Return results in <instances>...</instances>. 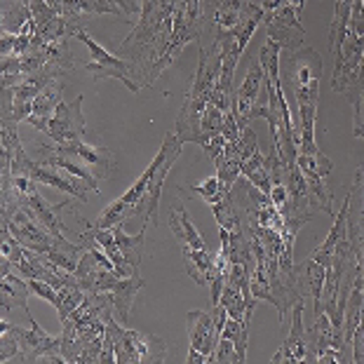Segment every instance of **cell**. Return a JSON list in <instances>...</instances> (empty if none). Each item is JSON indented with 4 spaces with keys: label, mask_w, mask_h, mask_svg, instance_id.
I'll return each mask as SVG.
<instances>
[{
    "label": "cell",
    "mask_w": 364,
    "mask_h": 364,
    "mask_svg": "<svg viewBox=\"0 0 364 364\" xmlns=\"http://www.w3.org/2000/svg\"><path fill=\"white\" fill-rule=\"evenodd\" d=\"M284 66L280 68L282 80H289L291 95L296 97L299 118H301V144L299 153L304 156H320L315 144V115H317V95H320L322 78V57L308 45L284 50Z\"/></svg>",
    "instance_id": "obj_1"
},
{
    "label": "cell",
    "mask_w": 364,
    "mask_h": 364,
    "mask_svg": "<svg viewBox=\"0 0 364 364\" xmlns=\"http://www.w3.org/2000/svg\"><path fill=\"white\" fill-rule=\"evenodd\" d=\"M106 322V336L113 338L115 343V362L122 364H136V362H165L167 360V346L165 341L141 331L127 329L125 324L115 317H108Z\"/></svg>",
    "instance_id": "obj_2"
},
{
    "label": "cell",
    "mask_w": 364,
    "mask_h": 364,
    "mask_svg": "<svg viewBox=\"0 0 364 364\" xmlns=\"http://www.w3.org/2000/svg\"><path fill=\"white\" fill-rule=\"evenodd\" d=\"M181 149H183V141L176 136V132H172V134L165 136V141H162L160 151H158L160 153V167L156 169V174H153L149 191L144 193V198L139 200V205L127 214L125 223L132 221V219H139L144 226H151V223L156 221L158 203H160V196H162V186H165V179H167L169 169L174 167L176 158L181 156Z\"/></svg>",
    "instance_id": "obj_3"
},
{
    "label": "cell",
    "mask_w": 364,
    "mask_h": 364,
    "mask_svg": "<svg viewBox=\"0 0 364 364\" xmlns=\"http://www.w3.org/2000/svg\"><path fill=\"white\" fill-rule=\"evenodd\" d=\"M75 38H78V41L90 52V61L82 68L87 73H92V78H95V80H99V78H115V80L125 82L127 87H129V92L139 95V90H141V82L136 80V71H134V66H132L129 61L120 59V57H113V54L108 52L106 48H102V45H99L85 28L75 31Z\"/></svg>",
    "instance_id": "obj_4"
},
{
    "label": "cell",
    "mask_w": 364,
    "mask_h": 364,
    "mask_svg": "<svg viewBox=\"0 0 364 364\" xmlns=\"http://www.w3.org/2000/svg\"><path fill=\"white\" fill-rule=\"evenodd\" d=\"M85 115H82V95H78L73 102H61L57 111L52 113L48 122V134L54 144H68V141H80L85 136Z\"/></svg>",
    "instance_id": "obj_5"
},
{
    "label": "cell",
    "mask_w": 364,
    "mask_h": 364,
    "mask_svg": "<svg viewBox=\"0 0 364 364\" xmlns=\"http://www.w3.org/2000/svg\"><path fill=\"white\" fill-rule=\"evenodd\" d=\"M59 156H66L75 160L78 165H82L85 169H90L92 174L97 176L99 181L108 179L115 169V156L108 149H97V146L80 141H68V144H54L52 146Z\"/></svg>",
    "instance_id": "obj_6"
},
{
    "label": "cell",
    "mask_w": 364,
    "mask_h": 364,
    "mask_svg": "<svg viewBox=\"0 0 364 364\" xmlns=\"http://www.w3.org/2000/svg\"><path fill=\"white\" fill-rule=\"evenodd\" d=\"M263 24L268 28V38L282 45V50H294L304 45L306 28L301 26L299 12L289 3H284L280 10L263 14Z\"/></svg>",
    "instance_id": "obj_7"
},
{
    "label": "cell",
    "mask_w": 364,
    "mask_h": 364,
    "mask_svg": "<svg viewBox=\"0 0 364 364\" xmlns=\"http://www.w3.org/2000/svg\"><path fill=\"white\" fill-rule=\"evenodd\" d=\"M28 176L36 179L38 183H45L50 188H57V191H64L68 196H73L75 200L80 203H87L90 198V186L85 183L78 176H73L71 172L61 167H52V165H43V162H28Z\"/></svg>",
    "instance_id": "obj_8"
},
{
    "label": "cell",
    "mask_w": 364,
    "mask_h": 364,
    "mask_svg": "<svg viewBox=\"0 0 364 364\" xmlns=\"http://www.w3.org/2000/svg\"><path fill=\"white\" fill-rule=\"evenodd\" d=\"M19 207L31 216L33 221L41 223L43 228H48L52 235L57 237H64V221H61V212L64 209H73V200H64V203H57V205H50L41 193L33 191L28 193L26 198L19 200Z\"/></svg>",
    "instance_id": "obj_9"
},
{
    "label": "cell",
    "mask_w": 364,
    "mask_h": 364,
    "mask_svg": "<svg viewBox=\"0 0 364 364\" xmlns=\"http://www.w3.org/2000/svg\"><path fill=\"white\" fill-rule=\"evenodd\" d=\"M275 364L282 362H311V348H308V336L304 327V301L294 306L291 311V329L287 334L284 343L280 346L273 358Z\"/></svg>",
    "instance_id": "obj_10"
},
{
    "label": "cell",
    "mask_w": 364,
    "mask_h": 364,
    "mask_svg": "<svg viewBox=\"0 0 364 364\" xmlns=\"http://www.w3.org/2000/svg\"><path fill=\"white\" fill-rule=\"evenodd\" d=\"M186 324H188V338H191V353H203L207 362L212 358L216 343L221 338V331L216 329L212 311H191L186 315Z\"/></svg>",
    "instance_id": "obj_11"
},
{
    "label": "cell",
    "mask_w": 364,
    "mask_h": 364,
    "mask_svg": "<svg viewBox=\"0 0 364 364\" xmlns=\"http://www.w3.org/2000/svg\"><path fill=\"white\" fill-rule=\"evenodd\" d=\"M294 282H296L299 291L304 294V299L313 301L315 313L322 311V294H324V282H327V268L313 257L306 259L304 263H294Z\"/></svg>",
    "instance_id": "obj_12"
},
{
    "label": "cell",
    "mask_w": 364,
    "mask_h": 364,
    "mask_svg": "<svg viewBox=\"0 0 364 364\" xmlns=\"http://www.w3.org/2000/svg\"><path fill=\"white\" fill-rule=\"evenodd\" d=\"M61 82L59 78L52 80L48 87L38 92V97L33 99V113L28 115L26 122L33 125L38 132H48V122L52 118V113L57 111V106L61 104Z\"/></svg>",
    "instance_id": "obj_13"
},
{
    "label": "cell",
    "mask_w": 364,
    "mask_h": 364,
    "mask_svg": "<svg viewBox=\"0 0 364 364\" xmlns=\"http://www.w3.org/2000/svg\"><path fill=\"white\" fill-rule=\"evenodd\" d=\"M169 230H172L174 237L181 242V247H188V250H205L207 247L196 230V226L191 223L188 212H186L181 200H174L172 209H169Z\"/></svg>",
    "instance_id": "obj_14"
},
{
    "label": "cell",
    "mask_w": 364,
    "mask_h": 364,
    "mask_svg": "<svg viewBox=\"0 0 364 364\" xmlns=\"http://www.w3.org/2000/svg\"><path fill=\"white\" fill-rule=\"evenodd\" d=\"M183 261H186V273H188L198 284H207L212 282L214 277V254L207 250H188V247H181Z\"/></svg>",
    "instance_id": "obj_15"
},
{
    "label": "cell",
    "mask_w": 364,
    "mask_h": 364,
    "mask_svg": "<svg viewBox=\"0 0 364 364\" xmlns=\"http://www.w3.org/2000/svg\"><path fill=\"white\" fill-rule=\"evenodd\" d=\"M0 289H3V304H0V308H3V317L12 311V308H26L28 304V296L33 291H31V287L26 280H21V277H17L10 270V273L3 275V282H0Z\"/></svg>",
    "instance_id": "obj_16"
},
{
    "label": "cell",
    "mask_w": 364,
    "mask_h": 364,
    "mask_svg": "<svg viewBox=\"0 0 364 364\" xmlns=\"http://www.w3.org/2000/svg\"><path fill=\"white\" fill-rule=\"evenodd\" d=\"M146 228L144 226L139 230L136 235H127L125 230H122V223L118 226H113V233H115V245H118L120 254L125 257V261L129 263L132 268L139 273V266H141V259H144V245H146Z\"/></svg>",
    "instance_id": "obj_17"
},
{
    "label": "cell",
    "mask_w": 364,
    "mask_h": 364,
    "mask_svg": "<svg viewBox=\"0 0 364 364\" xmlns=\"http://www.w3.org/2000/svg\"><path fill=\"white\" fill-rule=\"evenodd\" d=\"M242 176H245V179H250L259 191L266 193V196H270V191H273V179H270V162H268V156H263L261 151H257L252 158H247L242 162Z\"/></svg>",
    "instance_id": "obj_18"
},
{
    "label": "cell",
    "mask_w": 364,
    "mask_h": 364,
    "mask_svg": "<svg viewBox=\"0 0 364 364\" xmlns=\"http://www.w3.org/2000/svg\"><path fill=\"white\" fill-rule=\"evenodd\" d=\"M247 5H250V0H221L212 14L216 31H228L240 24V19L245 17Z\"/></svg>",
    "instance_id": "obj_19"
},
{
    "label": "cell",
    "mask_w": 364,
    "mask_h": 364,
    "mask_svg": "<svg viewBox=\"0 0 364 364\" xmlns=\"http://www.w3.org/2000/svg\"><path fill=\"white\" fill-rule=\"evenodd\" d=\"M176 191H179L181 198H188V196H200L207 200V205L212 207L214 203H219V200L226 196V193H230V188H226V186H221L219 176H207V179L203 183L198 186H176Z\"/></svg>",
    "instance_id": "obj_20"
},
{
    "label": "cell",
    "mask_w": 364,
    "mask_h": 364,
    "mask_svg": "<svg viewBox=\"0 0 364 364\" xmlns=\"http://www.w3.org/2000/svg\"><path fill=\"white\" fill-rule=\"evenodd\" d=\"M28 19H31L28 3H21V0H3V31L19 36Z\"/></svg>",
    "instance_id": "obj_21"
},
{
    "label": "cell",
    "mask_w": 364,
    "mask_h": 364,
    "mask_svg": "<svg viewBox=\"0 0 364 364\" xmlns=\"http://www.w3.org/2000/svg\"><path fill=\"white\" fill-rule=\"evenodd\" d=\"M221 336L233 341V346L237 350V362H245L247 360V346H250V322L228 317V322H226V327H223Z\"/></svg>",
    "instance_id": "obj_22"
},
{
    "label": "cell",
    "mask_w": 364,
    "mask_h": 364,
    "mask_svg": "<svg viewBox=\"0 0 364 364\" xmlns=\"http://www.w3.org/2000/svg\"><path fill=\"white\" fill-rule=\"evenodd\" d=\"M87 299V291L80 289L78 284H66L59 289V306H57V313H59V320L64 322L71 317V313L75 308H80L82 301Z\"/></svg>",
    "instance_id": "obj_23"
},
{
    "label": "cell",
    "mask_w": 364,
    "mask_h": 364,
    "mask_svg": "<svg viewBox=\"0 0 364 364\" xmlns=\"http://www.w3.org/2000/svg\"><path fill=\"white\" fill-rule=\"evenodd\" d=\"M346 95L355 104V136L364 139V73L346 90Z\"/></svg>",
    "instance_id": "obj_24"
},
{
    "label": "cell",
    "mask_w": 364,
    "mask_h": 364,
    "mask_svg": "<svg viewBox=\"0 0 364 364\" xmlns=\"http://www.w3.org/2000/svg\"><path fill=\"white\" fill-rule=\"evenodd\" d=\"M0 331H3V338H0V362H14V358L19 355V341L14 336V331L10 329V324L5 320L0 322Z\"/></svg>",
    "instance_id": "obj_25"
},
{
    "label": "cell",
    "mask_w": 364,
    "mask_h": 364,
    "mask_svg": "<svg viewBox=\"0 0 364 364\" xmlns=\"http://www.w3.org/2000/svg\"><path fill=\"white\" fill-rule=\"evenodd\" d=\"M209 362H237V350L233 346V341L221 336L219 343H216L212 358H209Z\"/></svg>",
    "instance_id": "obj_26"
},
{
    "label": "cell",
    "mask_w": 364,
    "mask_h": 364,
    "mask_svg": "<svg viewBox=\"0 0 364 364\" xmlns=\"http://www.w3.org/2000/svg\"><path fill=\"white\" fill-rule=\"evenodd\" d=\"M350 343H353V362L364 364V324L362 322H360V327L355 329Z\"/></svg>",
    "instance_id": "obj_27"
},
{
    "label": "cell",
    "mask_w": 364,
    "mask_h": 364,
    "mask_svg": "<svg viewBox=\"0 0 364 364\" xmlns=\"http://www.w3.org/2000/svg\"><path fill=\"white\" fill-rule=\"evenodd\" d=\"M287 3V0H257V5L263 10V14H268V12H275V10H280V7Z\"/></svg>",
    "instance_id": "obj_28"
},
{
    "label": "cell",
    "mask_w": 364,
    "mask_h": 364,
    "mask_svg": "<svg viewBox=\"0 0 364 364\" xmlns=\"http://www.w3.org/2000/svg\"><path fill=\"white\" fill-rule=\"evenodd\" d=\"M287 3H289L294 10L299 12V17H301V12H304V5H306V0H287Z\"/></svg>",
    "instance_id": "obj_29"
},
{
    "label": "cell",
    "mask_w": 364,
    "mask_h": 364,
    "mask_svg": "<svg viewBox=\"0 0 364 364\" xmlns=\"http://www.w3.org/2000/svg\"><path fill=\"white\" fill-rule=\"evenodd\" d=\"M28 3H31V0H28Z\"/></svg>",
    "instance_id": "obj_30"
}]
</instances>
